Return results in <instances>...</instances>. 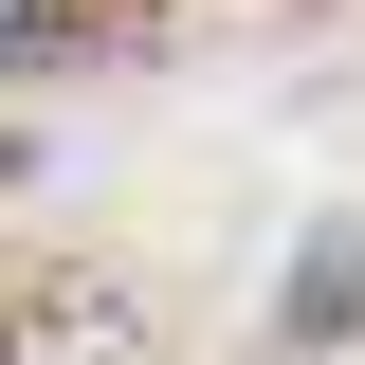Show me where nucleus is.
Segmentation results:
<instances>
[{"mask_svg":"<svg viewBox=\"0 0 365 365\" xmlns=\"http://www.w3.org/2000/svg\"><path fill=\"white\" fill-rule=\"evenodd\" d=\"M0 37H19V0H0Z\"/></svg>","mask_w":365,"mask_h":365,"instance_id":"obj_1","label":"nucleus"}]
</instances>
